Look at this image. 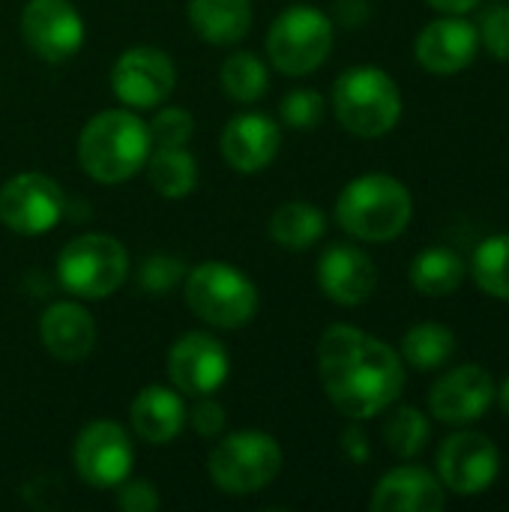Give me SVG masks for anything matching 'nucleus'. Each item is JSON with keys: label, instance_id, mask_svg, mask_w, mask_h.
<instances>
[{"label": "nucleus", "instance_id": "nucleus-6", "mask_svg": "<svg viewBox=\"0 0 509 512\" xmlns=\"http://www.w3.org/2000/svg\"><path fill=\"white\" fill-rule=\"evenodd\" d=\"M129 276V255L111 234H78L57 255V279L72 297L105 300Z\"/></svg>", "mask_w": 509, "mask_h": 512}, {"label": "nucleus", "instance_id": "nucleus-11", "mask_svg": "<svg viewBox=\"0 0 509 512\" xmlns=\"http://www.w3.org/2000/svg\"><path fill=\"white\" fill-rule=\"evenodd\" d=\"M174 81H177V69L171 57L153 45H138L123 51L111 69L114 96L135 111L162 105L171 96Z\"/></svg>", "mask_w": 509, "mask_h": 512}, {"label": "nucleus", "instance_id": "nucleus-23", "mask_svg": "<svg viewBox=\"0 0 509 512\" xmlns=\"http://www.w3.org/2000/svg\"><path fill=\"white\" fill-rule=\"evenodd\" d=\"M327 231V219L318 207L306 201H285L270 216V237L291 252L312 249Z\"/></svg>", "mask_w": 509, "mask_h": 512}, {"label": "nucleus", "instance_id": "nucleus-7", "mask_svg": "<svg viewBox=\"0 0 509 512\" xmlns=\"http://www.w3.org/2000/svg\"><path fill=\"white\" fill-rule=\"evenodd\" d=\"M210 480L225 495H255L267 489L282 471V450L264 432L225 435L207 459Z\"/></svg>", "mask_w": 509, "mask_h": 512}, {"label": "nucleus", "instance_id": "nucleus-31", "mask_svg": "<svg viewBox=\"0 0 509 512\" xmlns=\"http://www.w3.org/2000/svg\"><path fill=\"white\" fill-rule=\"evenodd\" d=\"M147 129L153 147H186L195 132V120L183 108H162Z\"/></svg>", "mask_w": 509, "mask_h": 512}, {"label": "nucleus", "instance_id": "nucleus-8", "mask_svg": "<svg viewBox=\"0 0 509 512\" xmlns=\"http://www.w3.org/2000/svg\"><path fill=\"white\" fill-rule=\"evenodd\" d=\"M333 51V21L315 6L285 9L267 33V57L285 75L315 72Z\"/></svg>", "mask_w": 509, "mask_h": 512}, {"label": "nucleus", "instance_id": "nucleus-13", "mask_svg": "<svg viewBox=\"0 0 509 512\" xmlns=\"http://www.w3.org/2000/svg\"><path fill=\"white\" fill-rule=\"evenodd\" d=\"M231 360L225 345L210 333H186L168 351V378L177 393L192 399L213 396L228 378Z\"/></svg>", "mask_w": 509, "mask_h": 512}, {"label": "nucleus", "instance_id": "nucleus-16", "mask_svg": "<svg viewBox=\"0 0 509 512\" xmlns=\"http://www.w3.org/2000/svg\"><path fill=\"white\" fill-rule=\"evenodd\" d=\"M225 162L240 174H258L264 171L282 147V132L276 120H270L261 111H243L228 120L219 138Z\"/></svg>", "mask_w": 509, "mask_h": 512}, {"label": "nucleus", "instance_id": "nucleus-3", "mask_svg": "<svg viewBox=\"0 0 509 512\" xmlns=\"http://www.w3.org/2000/svg\"><path fill=\"white\" fill-rule=\"evenodd\" d=\"M411 213H414L411 192L396 177L381 171L351 180L336 201L339 225L351 237L366 243L396 240L408 228Z\"/></svg>", "mask_w": 509, "mask_h": 512}, {"label": "nucleus", "instance_id": "nucleus-5", "mask_svg": "<svg viewBox=\"0 0 509 512\" xmlns=\"http://www.w3.org/2000/svg\"><path fill=\"white\" fill-rule=\"evenodd\" d=\"M183 297L204 324L219 330L246 327L258 312L255 282L243 270L222 261H204L195 270H186Z\"/></svg>", "mask_w": 509, "mask_h": 512}, {"label": "nucleus", "instance_id": "nucleus-25", "mask_svg": "<svg viewBox=\"0 0 509 512\" xmlns=\"http://www.w3.org/2000/svg\"><path fill=\"white\" fill-rule=\"evenodd\" d=\"M462 282H465V261L447 246H432L420 252L411 264V285L426 297H447Z\"/></svg>", "mask_w": 509, "mask_h": 512}, {"label": "nucleus", "instance_id": "nucleus-34", "mask_svg": "<svg viewBox=\"0 0 509 512\" xmlns=\"http://www.w3.org/2000/svg\"><path fill=\"white\" fill-rule=\"evenodd\" d=\"M117 507L123 512H156L159 492L147 480H123L117 486Z\"/></svg>", "mask_w": 509, "mask_h": 512}, {"label": "nucleus", "instance_id": "nucleus-20", "mask_svg": "<svg viewBox=\"0 0 509 512\" xmlns=\"http://www.w3.org/2000/svg\"><path fill=\"white\" fill-rule=\"evenodd\" d=\"M39 336L51 357H57L63 363H78L96 345V324L84 306L63 300V303H51L42 312Z\"/></svg>", "mask_w": 509, "mask_h": 512}, {"label": "nucleus", "instance_id": "nucleus-12", "mask_svg": "<svg viewBox=\"0 0 509 512\" xmlns=\"http://www.w3.org/2000/svg\"><path fill=\"white\" fill-rule=\"evenodd\" d=\"M21 39L48 63H63L84 42V21L69 0H30L21 12Z\"/></svg>", "mask_w": 509, "mask_h": 512}, {"label": "nucleus", "instance_id": "nucleus-2", "mask_svg": "<svg viewBox=\"0 0 509 512\" xmlns=\"http://www.w3.org/2000/svg\"><path fill=\"white\" fill-rule=\"evenodd\" d=\"M153 150L147 123L126 111L111 108L99 111L87 120V126L78 135V162L96 183L114 186L132 180Z\"/></svg>", "mask_w": 509, "mask_h": 512}, {"label": "nucleus", "instance_id": "nucleus-22", "mask_svg": "<svg viewBox=\"0 0 509 512\" xmlns=\"http://www.w3.org/2000/svg\"><path fill=\"white\" fill-rule=\"evenodd\" d=\"M189 24L210 45H234L252 27V0H189Z\"/></svg>", "mask_w": 509, "mask_h": 512}, {"label": "nucleus", "instance_id": "nucleus-29", "mask_svg": "<svg viewBox=\"0 0 509 512\" xmlns=\"http://www.w3.org/2000/svg\"><path fill=\"white\" fill-rule=\"evenodd\" d=\"M384 441L396 456L414 459L429 441V420L417 408L402 405L399 411L390 414V420L384 426Z\"/></svg>", "mask_w": 509, "mask_h": 512}, {"label": "nucleus", "instance_id": "nucleus-32", "mask_svg": "<svg viewBox=\"0 0 509 512\" xmlns=\"http://www.w3.org/2000/svg\"><path fill=\"white\" fill-rule=\"evenodd\" d=\"M183 279H186V264L177 258H168V255H153L138 270V285L147 294H168Z\"/></svg>", "mask_w": 509, "mask_h": 512}, {"label": "nucleus", "instance_id": "nucleus-14", "mask_svg": "<svg viewBox=\"0 0 509 512\" xmlns=\"http://www.w3.org/2000/svg\"><path fill=\"white\" fill-rule=\"evenodd\" d=\"M498 471H501V453L480 432H459L447 438L438 450L441 483L456 495L486 492L495 483Z\"/></svg>", "mask_w": 509, "mask_h": 512}, {"label": "nucleus", "instance_id": "nucleus-24", "mask_svg": "<svg viewBox=\"0 0 509 512\" xmlns=\"http://www.w3.org/2000/svg\"><path fill=\"white\" fill-rule=\"evenodd\" d=\"M147 177L162 198H186L198 183V165L186 147H153L147 156Z\"/></svg>", "mask_w": 509, "mask_h": 512}, {"label": "nucleus", "instance_id": "nucleus-36", "mask_svg": "<svg viewBox=\"0 0 509 512\" xmlns=\"http://www.w3.org/2000/svg\"><path fill=\"white\" fill-rule=\"evenodd\" d=\"M345 450H348V456H351L354 462H366V456H369L366 435H363V432H357V429L345 432Z\"/></svg>", "mask_w": 509, "mask_h": 512}, {"label": "nucleus", "instance_id": "nucleus-28", "mask_svg": "<svg viewBox=\"0 0 509 512\" xmlns=\"http://www.w3.org/2000/svg\"><path fill=\"white\" fill-rule=\"evenodd\" d=\"M471 273L486 294L509 300V234L489 237L477 246Z\"/></svg>", "mask_w": 509, "mask_h": 512}, {"label": "nucleus", "instance_id": "nucleus-30", "mask_svg": "<svg viewBox=\"0 0 509 512\" xmlns=\"http://www.w3.org/2000/svg\"><path fill=\"white\" fill-rule=\"evenodd\" d=\"M282 123L291 129H315L324 117V96L318 90H291L279 105Z\"/></svg>", "mask_w": 509, "mask_h": 512}, {"label": "nucleus", "instance_id": "nucleus-1", "mask_svg": "<svg viewBox=\"0 0 509 512\" xmlns=\"http://www.w3.org/2000/svg\"><path fill=\"white\" fill-rule=\"evenodd\" d=\"M318 375L333 408L351 420L378 417L405 387L399 354L387 342L345 324H336L321 336Z\"/></svg>", "mask_w": 509, "mask_h": 512}, {"label": "nucleus", "instance_id": "nucleus-33", "mask_svg": "<svg viewBox=\"0 0 509 512\" xmlns=\"http://www.w3.org/2000/svg\"><path fill=\"white\" fill-rule=\"evenodd\" d=\"M480 39L498 60L509 63V6H495L483 15Z\"/></svg>", "mask_w": 509, "mask_h": 512}, {"label": "nucleus", "instance_id": "nucleus-26", "mask_svg": "<svg viewBox=\"0 0 509 512\" xmlns=\"http://www.w3.org/2000/svg\"><path fill=\"white\" fill-rule=\"evenodd\" d=\"M453 351H456V336H453V330H447L441 324H417L402 339L405 363L420 372H432V369L444 366L453 357Z\"/></svg>", "mask_w": 509, "mask_h": 512}, {"label": "nucleus", "instance_id": "nucleus-38", "mask_svg": "<svg viewBox=\"0 0 509 512\" xmlns=\"http://www.w3.org/2000/svg\"><path fill=\"white\" fill-rule=\"evenodd\" d=\"M498 396H501V408H504V411L509 414V378L504 381V387L498 390Z\"/></svg>", "mask_w": 509, "mask_h": 512}, {"label": "nucleus", "instance_id": "nucleus-17", "mask_svg": "<svg viewBox=\"0 0 509 512\" xmlns=\"http://www.w3.org/2000/svg\"><path fill=\"white\" fill-rule=\"evenodd\" d=\"M318 285L339 306H363L378 285V270L363 249L333 243L318 258Z\"/></svg>", "mask_w": 509, "mask_h": 512}, {"label": "nucleus", "instance_id": "nucleus-15", "mask_svg": "<svg viewBox=\"0 0 509 512\" xmlns=\"http://www.w3.org/2000/svg\"><path fill=\"white\" fill-rule=\"evenodd\" d=\"M495 393V381L483 366H459L432 387L429 408L441 423L465 426L480 420L492 408Z\"/></svg>", "mask_w": 509, "mask_h": 512}, {"label": "nucleus", "instance_id": "nucleus-4", "mask_svg": "<svg viewBox=\"0 0 509 512\" xmlns=\"http://www.w3.org/2000/svg\"><path fill=\"white\" fill-rule=\"evenodd\" d=\"M336 120L357 138H381L402 117V93L378 66H354L333 84Z\"/></svg>", "mask_w": 509, "mask_h": 512}, {"label": "nucleus", "instance_id": "nucleus-10", "mask_svg": "<svg viewBox=\"0 0 509 512\" xmlns=\"http://www.w3.org/2000/svg\"><path fill=\"white\" fill-rule=\"evenodd\" d=\"M135 462L126 429L114 420H93L72 444V465L78 477L93 489H117L129 480Z\"/></svg>", "mask_w": 509, "mask_h": 512}, {"label": "nucleus", "instance_id": "nucleus-35", "mask_svg": "<svg viewBox=\"0 0 509 512\" xmlns=\"http://www.w3.org/2000/svg\"><path fill=\"white\" fill-rule=\"evenodd\" d=\"M186 420L192 423V429L201 438H216L225 429V408L219 402H213L210 396H198L195 408L186 411Z\"/></svg>", "mask_w": 509, "mask_h": 512}, {"label": "nucleus", "instance_id": "nucleus-27", "mask_svg": "<svg viewBox=\"0 0 509 512\" xmlns=\"http://www.w3.org/2000/svg\"><path fill=\"white\" fill-rule=\"evenodd\" d=\"M219 81H222V90L234 102H243V105L258 102L270 87L267 66L252 51H237V54L225 57V63L219 69Z\"/></svg>", "mask_w": 509, "mask_h": 512}, {"label": "nucleus", "instance_id": "nucleus-37", "mask_svg": "<svg viewBox=\"0 0 509 512\" xmlns=\"http://www.w3.org/2000/svg\"><path fill=\"white\" fill-rule=\"evenodd\" d=\"M438 12H447V15H462V12H471L480 0H429Z\"/></svg>", "mask_w": 509, "mask_h": 512}, {"label": "nucleus", "instance_id": "nucleus-9", "mask_svg": "<svg viewBox=\"0 0 509 512\" xmlns=\"http://www.w3.org/2000/svg\"><path fill=\"white\" fill-rule=\"evenodd\" d=\"M63 213V189L39 171L15 174L0 186V222L21 237L48 234L63 219Z\"/></svg>", "mask_w": 509, "mask_h": 512}, {"label": "nucleus", "instance_id": "nucleus-21", "mask_svg": "<svg viewBox=\"0 0 509 512\" xmlns=\"http://www.w3.org/2000/svg\"><path fill=\"white\" fill-rule=\"evenodd\" d=\"M129 420H132V429H135V435L141 441H147L153 447H162V444H171L183 432L186 405L171 387L153 384V387H144L135 396Z\"/></svg>", "mask_w": 509, "mask_h": 512}, {"label": "nucleus", "instance_id": "nucleus-19", "mask_svg": "<svg viewBox=\"0 0 509 512\" xmlns=\"http://www.w3.org/2000/svg\"><path fill=\"white\" fill-rule=\"evenodd\" d=\"M444 504V483L417 465H402L384 474L369 501L375 512H435L444 510Z\"/></svg>", "mask_w": 509, "mask_h": 512}, {"label": "nucleus", "instance_id": "nucleus-18", "mask_svg": "<svg viewBox=\"0 0 509 512\" xmlns=\"http://www.w3.org/2000/svg\"><path fill=\"white\" fill-rule=\"evenodd\" d=\"M477 45H480V33L474 30V24L462 18H441L420 30L414 54L423 69L435 75H453L474 63Z\"/></svg>", "mask_w": 509, "mask_h": 512}]
</instances>
